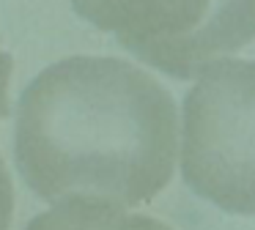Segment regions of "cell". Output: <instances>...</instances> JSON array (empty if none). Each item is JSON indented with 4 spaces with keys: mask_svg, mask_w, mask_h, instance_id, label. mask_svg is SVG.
Listing matches in <instances>:
<instances>
[{
    "mask_svg": "<svg viewBox=\"0 0 255 230\" xmlns=\"http://www.w3.org/2000/svg\"><path fill=\"white\" fill-rule=\"evenodd\" d=\"M14 162L28 189L50 206H145L176 173V99L145 66L127 58H61L19 96Z\"/></svg>",
    "mask_w": 255,
    "mask_h": 230,
    "instance_id": "6da1fadb",
    "label": "cell"
},
{
    "mask_svg": "<svg viewBox=\"0 0 255 230\" xmlns=\"http://www.w3.org/2000/svg\"><path fill=\"white\" fill-rule=\"evenodd\" d=\"M178 164L198 197L255 217V60L231 55L195 74L178 115Z\"/></svg>",
    "mask_w": 255,
    "mask_h": 230,
    "instance_id": "7a4b0ae2",
    "label": "cell"
},
{
    "mask_svg": "<svg viewBox=\"0 0 255 230\" xmlns=\"http://www.w3.org/2000/svg\"><path fill=\"white\" fill-rule=\"evenodd\" d=\"M134 60L176 80L255 41V0H66Z\"/></svg>",
    "mask_w": 255,
    "mask_h": 230,
    "instance_id": "3957f363",
    "label": "cell"
},
{
    "mask_svg": "<svg viewBox=\"0 0 255 230\" xmlns=\"http://www.w3.org/2000/svg\"><path fill=\"white\" fill-rule=\"evenodd\" d=\"M25 230H173L167 222L134 208L96 200H63L30 219Z\"/></svg>",
    "mask_w": 255,
    "mask_h": 230,
    "instance_id": "277c9868",
    "label": "cell"
},
{
    "mask_svg": "<svg viewBox=\"0 0 255 230\" xmlns=\"http://www.w3.org/2000/svg\"><path fill=\"white\" fill-rule=\"evenodd\" d=\"M14 219V181L0 153V230H8Z\"/></svg>",
    "mask_w": 255,
    "mask_h": 230,
    "instance_id": "5b68a950",
    "label": "cell"
},
{
    "mask_svg": "<svg viewBox=\"0 0 255 230\" xmlns=\"http://www.w3.org/2000/svg\"><path fill=\"white\" fill-rule=\"evenodd\" d=\"M11 74H14V58L0 41V120L8 118V88H11Z\"/></svg>",
    "mask_w": 255,
    "mask_h": 230,
    "instance_id": "8992f818",
    "label": "cell"
}]
</instances>
